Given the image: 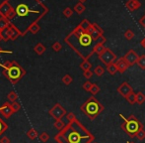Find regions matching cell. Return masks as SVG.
Here are the masks:
<instances>
[{"mask_svg": "<svg viewBox=\"0 0 145 143\" xmlns=\"http://www.w3.org/2000/svg\"><path fill=\"white\" fill-rule=\"evenodd\" d=\"M4 53H6V54H11V51H5V50H2L1 48H0V55L1 54H4Z\"/></svg>", "mask_w": 145, "mask_h": 143, "instance_id": "50", "label": "cell"}, {"mask_svg": "<svg viewBox=\"0 0 145 143\" xmlns=\"http://www.w3.org/2000/svg\"><path fill=\"white\" fill-rule=\"evenodd\" d=\"M40 26L38 25L37 23H33V24H31V25L29 26V28H28V30L27 31H30L31 33H33V34H37L39 31H40Z\"/></svg>", "mask_w": 145, "mask_h": 143, "instance_id": "24", "label": "cell"}, {"mask_svg": "<svg viewBox=\"0 0 145 143\" xmlns=\"http://www.w3.org/2000/svg\"><path fill=\"white\" fill-rule=\"evenodd\" d=\"M38 135H39L38 131H37L35 128H31V129L28 130V132H27V136L30 140H35L37 137H38Z\"/></svg>", "mask_w": 145, "mask_h": 143, "instance_id": "21", "label": "cell"}, {"mask_svg": "<svg viewBox=\"0 0 145 143\" xmlns=\"http://www.w3.org/2000/svg\"><path fill=\"white\" fill-rule=\"evenodd\" d=\"M72 14H73V10L71 9V8L66 7L64 10H63V15H64L65 17H67V18L71 17V16H72Z\"/></svg>", "mask_w": 145, "mask_h": 143, "instance_id": "41", "label": "cell"}, {"mask_svg": "<svg viewBox=\"0 0 145 143\" xmlns=\"http://www.w3.org/2000/svg\"><path fill=\"white\" fill-rule=\"evenodd\" d=\"M137 65L140 69L145 70V55L139 56V59H138V61H137Z\"/></svg>", "mask_w": 145, "mask_h": 143, "instance_id": "32", "label": "cell"}, {"mask_svg": "<svg viewBox=\"0 0 145 143\" xmlns=\"http://www.w3.org/2000/svg\"><path fill=\"white\" fill-rule=\"evenodd\" d=\"M100 91H101V87H100L97 83H93L91 89H90V93L93 95H97L98 93H100Z\"/></svg>", "mask_w": 145, "mask_h": 143, "instance_id": "35", "label": "cell"}, {"mask_svg": "<svg viewBox=\"0 0 145 143\" xmlns=\"http://www.w3.org/2000/svg\"><path fill=\"white\" fill-rule=\"evenodd\" d=\"M79 25L81 26V28H82V29H84L85 31H87L88 29H89L90 28V26L92 25V23H90L89 22V20H87V19H84L83 20L82 22H81L80 24H79Z\"/></svg>", "mask_w": 145, "mask_h": 143, "instance_id": "36", "label": "cell"}, {"mask_svg": "<svg viewBox=\"0 0 145 143\" xmlns=\"http://www.w3.org/2000/svg\"><path fill=\"white\" fill-rule=\"evenodd\" d=\"M7 97H8V101H9L10 103H15V101H17V99H18V95L15 91H10V93H8Z\"/></svg>", "mask_w": 145, "mask_h": 143, "instance_id": "28", "label": "cell"}, {"mask_svg": "<svg viewBox=\"0 0 145 143\" xmlns=\"http://www.w3.org/2000/svg\"><path fill=\"white\" fill-rule=\"evenodd\" d=\"M92 85H93V83H90L89 81H85V83H83L82 87H83V89H84V91H90V89H91V87H92Z\"/></svg>", "mask_w": 145, "mask_h": 143, "instance_id": "43", "label": "cell"}, {"mask_svg": "<svg viewBox=\"0 0 145 143\" xmlns=\"http://www.w3.org/2000/svg\"><path fill=\"white\" fill-rule=\"evenodd\" d=\"M0 32H1V31H0ZM2 40V37H1V33H0V41H1Z\"/></svg>", "mask_w": 145, "mask_h": 143, "instance_id": "54", "label": "cell"}, {"mask_svg": "<svg viewBox=\"0 0 145 143\" xmlns=\"http://www.w3.org/2000/svg\"><path fill=\"white\" fill-rule=\"evenodd\" d=\"M93 72L97 77H102L104 75V73H105V70H104V68L102 66H97L94 69Z\"/></svg>", "mask_w": 145, "mask_h": 143, "instance_id": "30", "label": "cell"}, {"mask_svg": "<svg viewBox=\"0 0 145 143\" xmlns=\"http://www.w3.org/2000/svg\"><path fill=\"white\" fill-rule=\"evenodd\" d=\"M11 9H12V7L10 6V4L8 3L7 1L3 2V3L0 4V15H1L2 17H6V15L9 13V11Z\"/></svg>", "mask_w": 145, "mask_h": 143, "instance_id": "15", "label": "cell"}, {"mask_svg": "<svg viewBox=\"0 0 145 143\" xmlns=\"http://www.w3.org/2000/svg\"><path fill=\"white\" fill-rule=\"evenodd\" d=\"M99 59L103 64H105L106 66H109L110 64L116 63V61L118 60V57L112 50H110L109 48H106L105 52L99 56Z\"/></svg>", "mask_w": 145, "mask_h": 143, "instance_id": "6", "label": "cell"}, {"mask_svg": "<svg viewBox=\"0 0 145 143\" xmlns=\"http://www.w3.org/2000/svg\"><path fill=\"white\" fill-rule=\"evenodd\" d=\"M16 16V12H15V10L12 8L11 10L9 11V13L6 15V19H8V20H12V19H14V17Z\"/></svg>", "mask_w": 145, "mask_h": 143, "instance_id": "42", "label": "cell"}, {"mask_svg": "<svg viewBox=\"0 0 145 143\" xmlns=\"http://www.w3.org/2000/svg\"><path fill=\"white\" fill-rule=\"evenodd\" d=\"M72 81H73V79L70 75H65L64 77H62V83H64L65 85H69Z\"/></svg>", "mask_w": 145, "mask_h": 143, "instance_id": "34", "label": "cell"}, {"mask_svg": "<svg viewBox=\"0 0 145 143\" xmlns=\"http://www.w3.org/2000/svg\"><path fill=\"white\" fill-rule=\"evenodd\" d=\"M136 138H137L138 140H144L145 139V130H144V128L140 129L139 131L137 132V134H136Z\"/></svg>", "mask_w": 145, "mask_h": 143, "instance_id": "39", "label": "cell"}, {"mask_svg": "<svg viewBox=\"0 0 145 143\" xmlns=\"http://www.w3.org/2000/svg\"><path fill=\"white\" fill-rule=\"evenodd\" d=\"M133 37H134V33L132 30L128 29L124 32V38H125L126 40H131V39H133Z\"/></svg>", "mask_w": 145, "mask_h": 143, "instance_id": "37", "label": "cell"}, {"mask_svg": "<svg viewBox=\"0 0 145 143\" xmlns=\"http://www.w3.org/2000/svg\"><path fill=\"white\" fill-rule=\"evenodd\" d=\"M93 73H94V72H92L91 70H90V71H86V72H84V73H83V75H84L85 79H91V77H92V75H93Z\"/></svg>", "mask_w": 145, "mask_h": 143, "instance_id": "47", "label": "cell"}, {"mask_svg": "<svg viewBox=\"0 0 145 143\" xmlns=\"http://www.w3.org/2000/svg\"><path fill=\"white\" fill-rule=\"evenodd\" d=\"M7 129H8V124L0 117V136H1Z\"/></svg>", "mask_w": 145, "mask_h": 143, "instance_id": "27", "label": "cell"}, {"mask_svg": "<svg viewBox=\"0 0 145 143\" xmlns=\"http://www.w3.org/2000/svg\"><path fill=\"white\" fill-rule=\"evenodd\" d=\"M46 48L44 46V45L42 44V43H38V44H37L36 46H35L34 51L37 53V54L40 55H40H42L44 52H46Z\"/></svg>", "mask_w": 145, "mask_h": 143, "instance_id": "16", "label": "cell"}, {"mask_svg": "<svg viewBox=\"0 0 145 143\" xmlns=\"http://www.w3.org/2000/svg\"><path fill=\"white\" fill-rule=\"evenodd\" d=\"M92 26H93V28L96 30V31L98 32V33L100 34V35H103L104 34V31H103V29H102L101 27H100L99 25H98L97 23H92Z\"/></svg>", "mask_w": 145, "mask_h": 143, "instance_id": "44", "label": "cell"}, {"mask_svg": "<svg viewBox=\"0 0 145 143\" xmlns=\"http://www.w3.org/2000/svg\"><path fill=\"white\" fill-rule=\"evenodd\" d=\"M120 116L123 119V122H122V124L120 125V128H121L130 138L136 137L137 132L144 127L143 124L140 122V120L138 119L135 115H133V114H131V115L128 116V117H124L122 114H120Z\"/></svg>", "mask_w": 145, "mask_h": 143, "instance_id": "5", "label": "cell"}, {"mask_svg": "<svg viewBox=\"0 0 145 143\" xmlns=\"http://www.w3.org/2000/svg\"><path fill=\"white\" fill-rule=\"evenodd\" d=\"M86 32H87V33H89L90 35H91V37H92V38H93L94 40H95V42H96V41H97V39L99 38L100 36H101V35H100L99 33H98L97 31H96L95 29H94V28H93V26H92V25L90 26V28H89V29L87 30Z\"/></svg>", "mask_w": 145, "mask_h": 143, "instance_id": "20", "label": "cell"}, {"mask_svg": "<svg viewBox=\"0 0 145 143\" xmlns=\"http://www.w3.org/2000/svg\"><path fill=\"white\" fill-rule=\"evenodd\" d=\"M140 45H141L142 48H144V49H145V37L141 40V42H140Z\"/></svg>", "mask_w": 145, "mask_h": 143, "instance_id": "51", "label": "cell"}, {"mask_svg": "<svg viewBox=\"0 0 145 143\" xmlns=\"http://www.w3.org/2000/svg\"><path fill=\"white\" fill-rule=\"evenodd\" d=\"M123 59L127 63L128 67H132L135 64H137V61L139 59V56L134 50H129L125 55L123 56Z\"/></svg>", "mask_w": 145, "mask_h": 143, "instance_id": "8", "label": "cell"}, {"mask_svg": "<svg viewBox=\"0 0 145 143\" xmlns=\"http://www.w3.org/2000/svg\"><path fill=\"white\" fill-rule=\"evenodd\" d=\"M39 137H40V141L44 142V143H46V142H48V140H50V134L46 133V132H42V133H40V135H39Z\"/></svg>", "mask_w": 145, "mask_h": 143, "instance_id": "33", "label": "cell"}, {"mask_svg": "<svg viewBox=\"0 0 145 143\" xmlns=\"http://www.w3.org/2000/svg\"><path fill=\"white\" fill-rule=\"evenodd\" d=\"M7 28L10 30V40H12V41L16 40L18 37L21 35L20 31L15 27V26H14V24H12V23H10V22H9V23H8V25H7Z\"/></svg>", "mask_w": 145, "mask_h": 143, "instance_id": "12", "label": "cell"}, {"mask_svg": "<svg viewBox=\"0 0 145 143\" xmlns=\"http://www.w3.org/2000/svg\"><path fill=\"white\" fill-rule=\"evenodd\" d=\"M54 139L57 143H93L95 136L76 118L68 122Z\"/></svg>", "mask_w": 145, "mask_h": 143, "instance_id": "2", "label": "cell"}, {"mask_svg": "<svg viewBox=\"0 0 145 143\" xmlns=\"http://www.w3.org/2000/svg\"><path fill=\"white\" fill-rule=\"evenodd\" d=\"M65 125H66V124H65L61 119L56 120V122H54V126L58 130V131H61V130H62L63 128L65 127Z\"/></svg>", "mask_w": 145, "mask_h": 143, "instance_id": "26", "label": "cell"}, {"mask_svg": "<svg viewBox=\"0 0 145 143\" xmlns=\"http://www.w3.org/2000/svg\"><path fill=\"white\" fill-rule=\"evenodd\" d=\"M107 72H108V73H109L111 75H116V73L118 72V67H116V63H113V64H110L109 66H107Z\"/></svg>", "mask_w": 145, "mask_h": 143, "instance_id": "18", "label": "cell"}, {"mask_svg": "<svg viewBox=\"0 0 145 143\" xmlns=\"http://www.w3.org/2000/svg\"><path fill=\"white\" fill-rule=\"evenodd\" d=\"M80 109L85 115L89 117V119L94 120L104 111V105L94 97H90L81 105Z\"/></svg>", "mask_w": 145, "mask_h": 143, "instance_id": "4", "label": "cell"}, {"mask_svg": "<svg viewBox=\"0 0 145 143\" xmlns=\"http://www.w3.org/2000/svg\"><path fill=\"white\" fill-rule=\"evenodd\" d=\"M0 113L4 116L5 118H9L12 114L14 113L11 107V103H4L3 105L0 107Z\"/></svg>", "mask_w": 145, "mask_h": 143, "instance_id": "11", "label": "cell"}, {"mask_svg": "<svg viewBox=\"0 0 145 143\" xmlns=\"http://www.w3.org/2000/svg\"><path fill=\"white\" fill-rule=\"evenodd\" d=\"M125 99L127 101L128 103H130V105H134V103H136V93H134L133 91H132V93H130V95H128Z\"/></svg>", "mask_w": 145, "mask_h": 143, "instance_id": "29", "label": "cell"}, {"mask_svg": "<svg viewBox=\"0 0 145 143\" xmlns=\"http://www.w3.org/2000/svg\"><path fill=\"white\" fill-rule=\"evenodd\" d=\"M105 50H106V47L104 46V45L97 44V43H96L95 47H94V53H96L98 56H100V55L103 54V53L105 52Z\"/></svg>", "mask_w": 145, "mask_h": 143, "instance_id": "17", "label": "cell"}, {"mask_svg": "<svg viewBox=\"0 0 145 143\" xmlns=\"http://www.w3.org/2000/svg\"><path fill=\"white\" fill-rule=\"evenodd\" d=\"M66 119L68 120V122H71L76 119V116H75V114L73 112H69V113L66 114Z\"/></svg>", "mask_w": 145, "mask_h": 143, "instance_id": "45", "label": "cell"}, {"mask_svg": "<svg viewBox=\"0 0 145 143\" xmlns=\"http://www.w3.org/2000/svg\"><path fill=\"white\" fill-rule=\"evenodd\" d=\"M16 15L20 16V17H24V16L28 15L29 13H38V11L36 10H32L28 7V5H26L25 3H21L15 8Z\"/></svg>", "mask_w": 145, "mask_h": 143, "instance_id": "9", "label": "cell"}, {"mask_svg": "<svg viewBox=\"0 0 145 143\" xmlns=\"http://www.w3.org/2000/svg\"><path fill=\"white\" fill-rule=\"evenodd\" d=\"M74 10H75V12H76V13L81 14V13H83L85 10H86V7H85L84 3L78 2V3H77L76 5L74 6Z\"/></svg>", "mask_w": 145, "mask_h": 143, "instance_id": "22", "label": "cell"}, {"mask_svg": "<svg viewBox=\"0 0 145 143\" xmlns=\"http://www.w3.org/2000/svg\"><path fill=\"white\" fill-rule=\"evenodd\" d=\"M52 50H54V52H59V51L62 49V45H61L59 42H54V44H52Z\"/></svg>", "mask_w": 145, "mask_h": 143, "instance_id": "40", "label": "cell"}, {"mask_svg": "<svg viewBox=\"0 0 145 143\" xmlns=\"http://www.w3.org/2000/svg\"><path fill=\"white\" fill-rule=\"evenodd\" d=\"M1 37H2V40L3 41H8V40H10V30L8 29V28H5L4 30H2L1 32Z\"/></svg>", "mask_w": 145, "mask_h": 143, "instance_id": "25", "label": "cell"}, {"mask_svg": "<svg viewBox=\"0 0 145 143\" xmlns=\"http://www.w3.org/2000/svg\"><path fill=\"white\" fill-rule=\"evenodd\" d=\"M8 23H9V20L6 19L5 17L0 18V31H2V30H4L5 28H7Z\"/></svg>", "mask_w": 145, "mask_h": 143, "instance_id": "31", "label": "cell"}, {"mask_svg": "<svg viewBox=\"0 0 145 143\" xmlns=\"http://www.w3.org/2000/svg\"><path fill=\"white\" fill-rule=\"evenodd\" d=\"M116 67H118V73H123L124 72L128 69V65H127V63L125 62V60L123 59V57L118 59V60L116 61Z\"/></svg>", "mask_w": 145, "mask_h": 143, "instance_id": "13", "label": "cell"}, {"mask_svg": "<svg viewBox=\"0 0 145 143\" xmlns=\"http://www.w3.org/2000/svg\"><path fill=\"white\" fill-rule=\"evenodd\" d=\"M11 107H12V110H13L14 113L18 112L21 108V105H20L18 101H15V103H11Z\"/></svg>", "mask_w": 145, "mask_h": 143, "instance_id": "38", "label": "cell"}, {"mask_svg": "<svg viewBox=\"0 0 145 143\" xmlns=\"http://www.w3.org/2000/svg\"><path fill=\"white\" fill-rule=\"evenodd\" d=\"M91 68H92V64L88 60H83V62L80 64V69L83 72L90 71L91 70Z\"/></svg>", "mask_w": 145, "mask_h": 143, "instance_id": "19", "label": "cell"}, {"mask_svg": "<svg viewBox=\"0 0 145 143\" xmlns=\"http://www.w3.org/2000/svg\"><path fill=\"white\" fill-rule=\"evenodd\" d=\"M48 112H50V115L56 120L61 119L63 116H65L67 114L66 109H65L60 103H56V105H54V107L50 108Z\"/></svg>", "mask_w": 145, "mask_h": 143, "instance_id": "7", "label": "cell"}, {"mask_svg": "<svg viewBox=\"0 0 145 143\" xmlns=\"http://www.w3.org/2000/svg\"><path fill=\"white\" fill-rule=\"evenodd\" d=\"M126 143H135V142H133V141H127Z\"/></svg>", "mask_w": 145, "mask_h": 143, "instance_id": "53", "label": "cell"}, {"mask_svg": "<svg viewBox=\"0 0 145 143\" xmlns=\"http://www.w3.org/2000/svg\"><path fill=\"white\" fill-rule=\"evenodd\" d=\"M10 139L7 137V136H2L1 138H0V143H10Z\"/></svg>", "mask_w": 145, "mask_h": 143, "instance_id": "48", "label": "cell"}, {"mask_svg": "<svg viewBox=\"0 0 145 143\" xmlns=\"http://www.w3.org/2000/svg\"><path fill=\"white\" fill-rule=\"evenodd\" d=\"M139 24L141 25V27H143L145 29V14L139 19Z\"/></svg>", "mask_w": 145, "mask_h": 143, "instance_id": "49", "label": "cell"}, {"mask_svg": "<svg viewBox=\"0 0 145 143\" xmlns=\"http://www.w3.org/2000/svg\"><path fill=\"white\" fill-rule=\"evenodd\" d=\"M106 42H107V39H106V37L104 35H101L99 38L97 39V41H96V43H97V44H102V45H104Z\"/></svg>", "mask_w": 145, "mask_h": 143, "instance_id": "46", "label": "cell"}, {"mask_svg": "<svg viewBox=\"0 0 145 143\" xmlns=\"http://www.w3.org/2000/svg\"><path fill=\"white\" fill-rule=\"evenodd\" d=\"M132 91H133V89H132L131 85H130L127 81H123V83L118 87V93H120L121 97H123L124 99H126Z\"/></svg>", "mask_w": 145, "mask_h": 143, "instance_id": "10", "label": "cell"}, {"mask_svg": "<svg viewBox=\"0 0 145 143\" xmlns=\"http://www.w3.org/2000/svg\"><path fill=\"white\" fill-rule=\"evenodd\" d=\"M87 0H79V2H81V3H84V2H86Z\"/></svg>", "mask_w": 145, "mask_h": 143, "instance_id": "52", "label": "cell"}, {"mask_svg": "<svg viewBox=\"0 0 145 143\" xmlns=\"http://www.w3.org/2000/svg\"><path fill=\"white\" fill-rule=\"evenodd\" d=\"M64 41L83 60H89V58L93 56L96 42L80 25L77 26Z\"/></svg>", "mask_w": 145, "mask_h": 143, "instance_id": "1", "label": "cell"}, {"mask_svg": "<svg viewBox=\"0 0 145 143\" xmlns=\"http://www.w3.org/2000/svg\"><path fill=\"white\" fill-rule=\"evenodd\" d=\"M145 103V95L141 91H138L136 93V103L138 105H143Z\"/></svg>", "mask_w": 145, "mask_h": 143, "instance_id": "23", "label": "cell"}, {"mask_svg": "<svg viewBox=\"0 0 145 143\" xmlns=\"http://www.w3.org/2000/svg\"><path fill=\"white\" fill-rule=\"evenodd\" d=\"M140 6H141V3H140L138 0H128V1L125 3L126 9L130 12L137 10L138 8H140Z\"/></svg>", "mask_w": 145, "mask_h": 143, "instance_id": "14", "label": "cell"}, {"mask_svg": "<svg viewBox=\"0 0 145 143\" xmlns=\"http://www.w3.org/2000/svg\"><path fill=\"white\" fill-rule=\"evenodd\" d=\"M0 66L3 68V75L13 85H16L26 75L25 70L14 61H7L5 64H0Z\"/></svg>", "mask_w": 145, "mask_h": 143, "instance_id": "3", "label": "cell"}, {"mask_svg": "<svg viewBox=\"0 0 145 143\" xmlns=\"http://www.w3.org/2000/svg\"><path fill=\"white\" fill-rule=\"evenodd\" d=\"M93 143H97V142H93Z\"/></svg>", "mask_w": 145, "mask_h": 143, "instance_id": "55", "label": "cell"}]
</instances>
